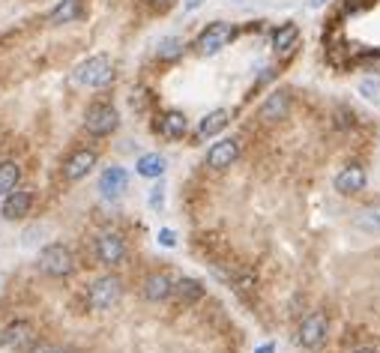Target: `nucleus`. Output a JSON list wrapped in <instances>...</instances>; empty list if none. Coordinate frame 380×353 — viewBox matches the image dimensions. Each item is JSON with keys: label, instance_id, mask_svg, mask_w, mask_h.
Instances as JSON below:
<instances>
[{"label": "nucleus", "instance_id": "6ab92c4d", "mask_svg": "<svg viewBox=\"0 0 380 353\" xmlns=\"http://www.w3.org/2000/svg\"><path fill=\"white\" fill-rule=\"evenodd\" d=\"M228 120H231V114H228L225 108H216V111H209V114L198 123V135L201 138H213V135H219L222 129L228 126Z\"/></svg>", "mask_w": 380, "mask_h": 353}, {"label": "nucleus", "instance_id": "423d86ee", "mask_svg": "<svg viewBox=\"0 0 380 353\" xmlns=\"http://www.w3.org/2000/svg\"><path fill=\"white\" fill-rule=\"evenodd\" d=\"M0 345L13 353H27L36 347V329L30 320H13L6 324L3 332H0Z\"/></svg>", "mask_w": 380, "mask_h": 353}, {"label": "nucleus", "instance_id": "473e14b6", "mask_svg": "<svg viewBox=\"0 0 380 353\" xmlns=\"http://www.w3.org/2000/svg\"><path fill=\"white\" fill-rule=\"evenodd\" d=\"M308 3H312V6H324L326 0H308Z\"/></svg>", "mask_w": 380, "mask_h": 353}, {"label": "nucleus", "instance_id": "4be33fe9", "mask_svg": "<svg viewBox=\"0 0 380 353\" xmlns=\"http://www.w3.org/2000/svg\"><path fill=\"white\" fill-rule=\"evenodd\" d=\"M22 180V168L15 162H0V195H9L13 189H18Z\"/></svg>", "mask_w": 380, "mask_h": 353}, {"label": "nucleus", "instance_id": "c85d7f7f", "mask_svg": "<svg viewBox=\"0 0 380 353\" xmlns=\"http://www.w3.org/2000/svg\"><path fill=\"white\" fill-rule=\"evenodd\" d=\"M201 3H204V0H186V13H192V9H198Z\"/></svg>", "mask_w": 380, "mask_h": 353}, {"label": "nucleus", "instance_id": "0eeeda50", "mask_svg": "<svg viewBox=\"0 0 380 353\" xmlns=\"http://www.w3.org/2000/svg\"><path fill=\"white\" fill-rule=\"evenodd\" d=\"M96 258L102 260L105 267H117L123 264L126 258V240L117 234V230H102L96 237Z\"/></svg>", "mask_w": 380, "mask_h": 353}, {"label": "nucleus", "instance_id": "cd10ccee", "mask_svg": "<svg viewBox=\"0 0 380 353\" xmlns=\"http://www.w3.org/2000/svg\"><path fill=\"white\" fill-rule=\"evenodd\" d=\"M150 207H153V210L162 207V186H156V189H153V195H150Z\"/></svg>", "mask_w": 380, "mask_h": 353}, {"label": "nucleus", "instance_id": "f3484780", "mask_svg": "<svg viewBox=\"0 0 380 353\" xmlns=\"http://www.w3.org/2000/svg\"><path fill=\"white\" fill-rule=\"evenodd\" d=\"M159 132H162L165 138H183L189 132V120L183 111H165L162 120H159Z\"/></svg>", "mask_w": 380, "mask_h": 353}, {"label": "nucleus", "instance_id": "5701e85b", "mask_svg": "<svg viewBox=\"0 0 380 353\" xmlns=\"http://www.w3.org/2000/svg\"><path fill=\"white\" fill-rule=\"evenodd\" d=\"M183 48H186V42L180 36H165V39H159V45H156V57L159 60H174V57L183 54Z\"/></svg>", "mask_w": 380, "mask_h": 353}, {"label": "nucleus", "instance_id": "7c9ffc66", "mask_svg": "<svg viewBox=\"0 0 380 353\" xmlns=\"http://www.w3.org/2000/svg\"><path fill=\"white\" fill-rule=\"evenodd\" d=\"M255 353H276V347H273V345H261V347H258Z\"/></svg>", "mask_w": 380, "mask_h": 353}, {"label": "nucleus", "instance_id": "c756f323", "mask_svg": "<svg viewBox=\"0 0 380 353\" xmlns=\"http://www.w3.org/2000/svg\"><path fill=\"white\" fill-rule=\"evenodd\" d=\"M150 3H153V6H159V9H168V6L174 3V0H150Z\"/></svg>", "mask_w": 380, "mask_h": 353}, {"label": "nucleus", "instance_id": "2eb2a0df", "mask_svg": "<svg viewBox=\"0 0 380 353\" xmlns=\"http://www.w3.org/2000/svg\"><path fill=\"white\" fill-rule=\"evenodd\" d=\"M204 285L198 279H177V285H174V299H177V306H195L198 299H204Z\"/></svg>", "mask_w": 380, "mask_h": 353}, {"label": "nucleus", "instance_id": "1a4fd4ad", "mask_svg": "<svg viewBox=\"0 0 380 353\" xmlns=\"http://www.w3.org/2000/svg\"><path fill=\"white\" fill-rule=\"evenodd\" d=\"M174 285H177V276H174V272H168V269L150 272V276L144 279V299H150V302H165V299H171Z\"/></svg>", "mask_w": 380, "mask_h": 353}, {"label": "nucleus", "instance_id": "2f4dec72", "mask_svg": "<svg viewBox=\"0 0 380 353\" xmlns=\"http://www.w3.org/2000/svg\"><path fill=\"white\" fill-rule=\"evenodd\" d=\"M351 353H380L377 347H356V350H351Z\"/></svg>", "mask_w": 380, "mask_h": 353}, {"label": "nucleus", "instance_id": "4468645a", "mask_svg": "<svg viewBox=\"0 0 380 353\" xmlns=\"http://www.w3.org/2000/svg\"><path fill=\"white\" fill-rule=\"evenodd\" d=\"M365 189V171L359 165H347L338 171L335 177V191H342V195H356V191Z\"/></svg>", "mask_w": 380, "mask_h": 353}, {"label": "nucleus", "instance_id": "7ed1b4c3", "mask_svg": "<svg viewBox=\"0 0 380 353\" xmlns=\"http://www.w3.org/2000/svg\"><path fill=\"white\" fill-rule=\"evenodd\" d=\"M39 269L52 279H66L75 272V255L63 243H52L39 251Z\"/></svg>", "mask_w": 380, "mask_h": 353}, {"label": "nucleus", "instance_id": "20e7f679", "mask_svg": "<svg viewBox=\"0 0 380 353\" xmlns=\"http://www.w3.org/2000/svg\"><path fill=\"white\" fill-rule=\"evenodd\" d=\"M117 126H120V114H117L114 105H108V102H93V105L87 108V114H84V129H87V135L105 138V135L117 132Z\"/></svg>", "mask_w": 380, "mask_h": 353}, {"label": "nucleus", "instance_id": "f257e3e1", "mask_svg": "<svg viewBox=\"0 0 380 353\" xmlns=\"http://www.w3.org/2000/svg\"><path fill=\"white\" fill-rule=\"evenodd\" d=\"M111 81H114V66H111V60H108V54L87 57L72 72V84H78V87H93L96 90V87H108Z\"/></svg>", "mask_w": 380, "mask_h": 353}, {"label": "nucleus", "instance_id": "dca6fc26", "mask_svg": "<svg viewBox=\"0 0 380 353\" xmlns=\"http://www.w3.org/2000/svg\"><path fill=\"white\" fill-rule=\"evenodd\" d=\"M287 111H291V96L285 93V90H276L273 96L264 102L261 108V120H267V123H276V120H285Z\"/></svg>", "mask_w": 380, "mask_h": 353}, {"label": "nucleus", "instance_id": "f03ea898", "mask_svg": "<svg viewBox=\"0 0 380 353\" xmlns=\"http://www.w3.org/2000/svg\"><path fill=\"white\" fill-rule=\"evenodd\" d=\"M120 297H123V281L114 272H108V276H99L93 285L87 288V306L93 311H108L114 308Z\"/></svg>", "mask_w": 380, "mask_h": 353}, {"label": "nucleus", "instance_id": "393cba45", "mask_svg": "<svg viewBox=\"0 0 380 353\" xmlns=\"http://www.w3.org/2000/svg\"><path fill=\"white\" fill-rule=\"evenodd\" d=\"M377 90H380L377 81H363V84H359V93H363L365 99H374V96H377Z\"/></svg>", "mask_w": 380, "mask_h": 353}, {"label": "nucleus", "instance_id": "9d476101", "mask_svg": "<svg viewBox=\"0 0 380 353\" xmlns=\"http://www.w3.org/2000/svg\"><path fill=\"white\" fill-rule=\"evenodd\" d=\"M96 162H99V156H96V150H87V147H81V150H75L72 156L63 162V177L66 180H84L90 171L96 168Z\"/></svg>", "mask_w": 380, "mask_h": 353}, {"label": "nucleus", "instance_id": "bb28decb", "mask_svg": "<svg viewBox=\"0 0 380 353\" xmlns=\"http://www.w3.org/2000/svg\"><path fill=\"white\" fill-rule=\"evenodd\" d=\"M33 353H78L75 347H60V345H42L39 350H33Z\"/></svg>", "mask_w": 380, "mask_h": 353}, {"label": "nucleus", "instance_id": "aec40b11", "mask_svg": "<svg viewBox=\"0 0 380 353\" xmlns=\"http://www.w3.org/2000/svg\"><path fill=\"white\" fill-rule=\"evenodd\" d=\"M165 156H159V153H144L141 159H138V174L141 177H147V180H159L165 174Z\"/></svg>", "mask_w": 380, "mask_h": 353}, {"label": "nucleus", "instance_id": "9b49d317", "mask_svg": "<svg viewBox=\"0 0 380 353\" xmlns=\"http://www.w3.org/2000/svg\"><path fill=\"white\" fill-rule=\"evenodd\" d=\"M237 159H239V141L237 138H222V141H216V144L207 150V165L216 168V171L231 168Z\"/></svg>", "mask_w": 380, "mask_h": 353}, {"label": "nucleus", "instance_id": "f8f14e48", "mask_svg": "<svg viewBox=\"0 0 380 353\" xmlns=\"http://www.w3.org/2000/svg\"><path fill=\"white\" fill-rule=\"evenodd\" d=\"M30 207H33V191H30V189H13L3 198L0 213H3L6 221H18V219H24L30 213Z\"/></svg>", "mask_w": 380, "mask_h": 353}, {"label": "nucleus", "instance_id": "a211bd4d", "mask_svg": "<svg viewBox=\"0 0 380 353\" xmlns=\"http://www.w3.org/2000/svg\"><path fill=\"white\" fill-rule=\"evenodd\" d=\"M81 15V0H60V3L48 13V24H72Z\"/></svg>", "mask_w": 380, "mask_h": 353}, {"label": "nucleus", "instance_id": "b1692460", "mask_svg": "<svg viewBox=\"0 0 380 353\" xmlns=\"http://www.w3.org/2000/svg\"><path fill=\"white\" fill-rule=\"evenodd\" d=\"M356 225L365 230V234H377L380 237V204L374 207H365L363 213L356 216Z\"/></svg>", "mask_w": 380, "mask_h": 353}, {"label": "nucleus", "instance_id": "412c9836", "mask_svg": "<svg viewBox=\"0 0 380 353\" xmlns=\"http://www.w3.org/2000/svg\"><path fill=\"white\" fill-rule=\"evenodd\" d=\"M296 39H299V27H296V24H285V27L276 30L273 48H276L278 54H291L294 48H296Z\"/></svg>", "mask_w": 380, "mask_h": 353}, {"label": "nucleus", "instance_id": "ddd939ff", "mask_svg": "<svg viewBox=\"0 0 380 353\" xmlns=\"http://www.w3.org/2000/svg\"><path fill=\"white\" fill-rule=\"evenodd\" d=\"M126 186H129V174H126V168H105L102 171V177H99V191H102V198H108V201H114V198H120L126 191Z\"/></svg>", "mask_w": 380, "mask_h": 353}, {"label": "nucleus", "instance_id": "6e6552de", "mask_svg": "<svg viewBox=\"0 0 380 353\" xmlns=\"http://www.w3.org/2000/svg\"><path fill=\"white\" fill-rule=\"evenodd\" d=\"M296 341L303 345L306 350H317L326 341V317L321 311H312L308 317H303V324H299V336Z\"/></svg>", "mask_w": 380, "mask_h": 353}, {"label": "nucleus", "instance_id": "39448f33", "mask_svg": "<svg viewBox=\"0 0 380 353\" xmlns=\"http://www.w3.org/2000/svg\"><path fill=\"white\" fill-rule=\"evenodd\" d=\"M237 39V27L234 24H228V22H213L201 36H198V42H195V48H198V54H219L222 48H228Z\"/></svg>", "mask_w": 380, "mask_h": 353}, {"label": "nucleus", "instance_id": "a878e982", "mask_svg": "<svg viewBox=\"0 0 380 353\" xmlns=\"http://www.w3.org/2000/svg\"><path fill=\"white\" fill-rule=\"evenodd\" d=\"M159 243H162L165 249H174V243H177V240H174V230H168V228L159 230Z\"/></svg>", "mask_w": 380, "mask_h": 353}]
</instances>
